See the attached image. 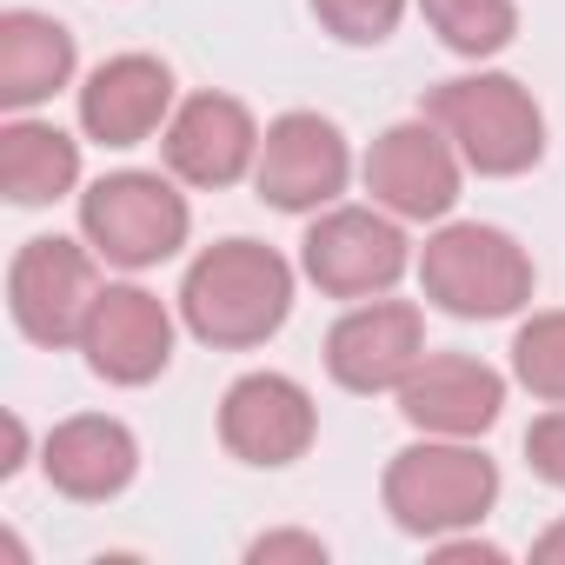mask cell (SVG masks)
Here are the masks:
<instances>
[{"instance_id":"6da1fadb","label":"cell","mask_w":565,"mask_h":565,"mask_svg":"<svg viewBox=\"0 0 565 565\" xmlns=\"http://www.w3.org/2000/svg\"><path fill=\"white\" fill-rule=\"evenodd\" d=\"M294 313V266L259 239L206 246L180 279V320L206 347H259Z\"/></svg>"},{"instance_id":"7a4b0ae2","label":"cell","mask_w":565,"mask_h":565,"mask_svg":"<svg viewBox=\"0 0 565 565\" xmlns=\"http://www.w3.org/2000/svg\"><path fill=\"white\" fill-rule=\"evenodd\" d=\"M426 120L446 127L459 160L486 180H512L545 153V114L512 74H466L426 94Z\"/></svg>"},{"instance_id":"3957f363","label":"cell","mask_w":565,"mask_h":565,"mask_svg":"<svg viewBox=\"0 0 565 565\" xmlns=\"http://www.w3.org/2000/svg\"><path fill=\"white\" fill-rule=\"evenodd\" d=\"M419 287L433 307H446L452 320H505L532 300V259L512 233L459 220L439 226L419 253Z\"/></svg>"},{"instance_id":"277c9868","label":"cell","mask_w":565,"mask_h":565,"mask_svg":"<svg viewBox=\"0 0 565 565\" xmlns=\"http://www.w3.org/2000/svg\"><path fill=\"white\" fill-rule=\"evenodd\" d=\"M380 492H386V512H393L406 532L446 539V532L479 525V519L492 512V499H499V466H492L479 446H466V439H433V433H426L419 446L393 452Z\"/></svg>"},{"instance_id":"5b68a950","label":"cell","mask_w":565,"mask_h":565,"mask_svg":"<svg viewBox=\"0 0 565 565\" xmlns=\"http://www.w3.org/2000/svg\"><path fill=\"white\" fill-rule=\"evenodd\" d=\"M81 233L107 266H160L186 246V200L160 173H107L81 193Z\"/></svg>"},{"instance_id":"8992f818","label":"cell","mask_w":565,"mask_h":565,"mask_svg":"<svg viewBox=\"0 0 565 565\" xmlns=\"http://www.w3.org/2000/svg\"><path fill=\"white\" fill-rule=\"evenodd\" d=\"M100 300V279H94V253L41 233L14 253L8 266V313L34 347H81V327Z\"/></svg>"},{"instance_id":"52a82bcc","label":"cell","mask_w":565,"mask_h":565,"mask_svg":"<svg viewBox=\"0 0 565 565\" xmlns=\"http://www.w3.org/2000/svg\"><path fill=\"white\" fill-rule=\"evenodd\" d=\"M300 266L320 294L333 300H373L386 287H399V273L413 266L406 233L393 226V213L373 206H333L307 226L300 239Z\"/></svg>"},{"instance_id":"ba28073f","label":"cell","mask_w":565,"mask_h":565,"mask_svg":"<svg viewBox=\"0 0 565 565\" xmlns=\"http://www.w3.org/2000/svg\"><path fill=\"white\" fill-rule=\"evenodd\" d=\"M347 173H353V153L327 114H279L259 140V160H253V186L279 213L333 206L347 193Z\"/></svg>"},{"instance_id":"9c48e42d","label":"cell","mask_w":565,"mask_h":565,"mask_svg":"<svg viewBox=\"0 0 565 565\" xmlns=\"http://www.w3.org/2000/svg\"><path fill=\"white\" fill-rule=\"evenodd\" d=\"M459 147L446 140V127H433L426 114L419 120H399L373 140L366 153V193L393 213V220H446L452 200H459Z\"/></svg>"},{"instance_id":"30bf717a","label":"cell","mask_w":565,"mask_h":565,"mask_svg":"<svg viewBox=\"0 0 565 565\" xmlns=\"http://www.w3.org/2000/svg\"><path fill=\"white\" fill-rule=\"evenodd\" d=\"M313 399L287 373H246L220 399V439L246 466H294L313 446Z\"/></svg>"},{"instance_id":"8fae6325","label":"cell","mask_w":565,"mask_h":565,"mask_svg":"<svg viewBox=\"0 0 565 565\" xmlns=\"http://www.w3.org/2000/svg\"><path fill=\"white\" fill-rule=\"evenodd\" d=\"M426 360V320L406 300H366L327 333V373L347 393H399V380Z\"/></svg>"},{"instance_id":"7c38bea8","label":"cell","mask_w":565,"mask_h":565,"mask_svg":"<svg viewBox=\"0 0 565 565\" xmlns=\"http://www.w3.org/2000/svg\"><path fill=\"white\" fill-rule=\"evenodd\" d=\"M81 353L107 386H147L173 360V320L147 287H100L81 327Z\"/></svg>"},{"instance_id":"4fadbf2b","label":"cell","mask_w":565,"mask_h":565,"mask_svg":"<svg viewBox=\"0 0 565 565\" xmlns=\"http://www.w3.org/2000/svg\"><path fill=\"white\" fill-rule=\"evenodd\" d=\"M505 406V380L486 360L466 353H426L406 380H399V413L406 426L433 433V439H479Z\"/></svg>"},{"instance_id":"5bb4252c","label":"cell","mask_w":565,"mask_h":565,"mask_svg":"<svg viewBox=\"0 0 565 565\" xmlns=\"http://www.w3.org/2000/svg\"><path fill=\"white\" fill-rule=\"evenodd\" d=\"M259 160V127L233 94H193L167 120V167L186 186H233Z\"/></svg>"},{"instance_id":"9a60e30c","label":"cell","mask_w":565,"mask_h":565,"mask_svg":"<svg viewBox=\"0 0 565 565\" xmlns=\"http://www.w3.org/2000/svg\"><path fill=\"white\" fill-rule=\"evenodd\" d=\"M173 114V74L153 54H114L81 87V127L100 147H140Z\"/></svg>"},{"instance_id":"2e32d148","label":"cell","mask_w":565,"mask_h":565,"mask_svg":"<svg viewBox=\"0 0 565 565\" xmlns=\"http://www.w3.org/2000/svg\"><path fill=\"white\" fill-rule=\"evenodd\" d=\"M41 466H47L54 492L94 505V499L127 492V479L140 472V446H134V433H127L120 419H107V413H81V419H61V426L47 433Z\"/></svg>"},{"instance_id":"e0dca14e","label":"cell","mask_w":565,"mask_h":565,"mask_svg":"<svg viewBox=\"0 0 565 565\" xmlns=\"http://www.w3.org/2000/svg\"><path fill=\"white\" fill-rule=\"evenodd\" d=\"M67 81H74V34L54 14H34V8L0 14V107L28 114L54 100Z\"/></svg>"},{"instance_id":"ac0fdd59","label":"cell","mask_w":565,"mask_h":565,"mask_svg":"<svg viewBox=\"0 0 565 565\" xmlns=\"http://www.w3.org/2000/svg\"><path fill=\"white\" fill-rule=\"evenodd\" d=\"M81 180V147L47 127V120H8L0 127V193L14 206H47L61 193H74Z\"/></svg>"},{"instance_id":"d6986e66","label":"cell","mask_w":565,"mask_h":565,"mask_svg":"<svg viewBox=\"0 0 565 565\" xmlns=\"http://www.w3.org/2000/svg\"><path fill=\"white\" fill-rule=\"evenodd\" d=\"M419 8H426L433 34L452 54H466V61H486V54L512 47V34H519V8H512V0H419Z\"/></svg>"},{"instance_id":"ffe728a7","label":"cell","mask_w":565,"mask_h":565,"mask_svg":"<svg viewBox=\"0 0 565 565\" xmlns=\"http://www.w3.org/2000/svg\"><path fill=\"white\" fill-rule=\"evenodd\" d=\"M512 373L525 393L565 406V313H539L512 333Z\"/></svg>"},{"instance_id":"44dd1931","label":"cell","mask_w":565,"mask_h":565,"mask_svg":"<svg viewBox=\"0 0 565 565\" xmlns=\"http://www.w3.org/2000/svg\"><path fill=\"white\" fill-rule=\"evenodd\" d=\"M313 14H320V28H327L333 41H347V47H380V41L399 28L406 0H313Z\"/></svg>"},{"instance_id":"7402d4cb","label":"cell","mask_w":565,"mask_h":565,"mask_svg":"<svg viewBox=\"0 0 565 565\" xmlns=\"http://www.w3.org/2000/svg\"><path fill=\"white\" fill-rule=\"evenodd\" d=\"M525 459H532V472H539L545 486L565 492V406H552V413L532 419V433H525Z\"/></svg>"},{"instance_id":"603a6c76","label":"cell","mask_w":565,"mask_h":565,"mask_svg":"<svg viewBox=\"0 0 565 565\" xmlns=\"http://www.w3.org/2000/svg\"><path fill=\"white\" fill-rule=\"evenodd\" d=\"M246 558H253V565H279V558L327 565V539H313V532H266V539L246 545Z\"/></svg>"},{"instance_id":"cb8c5ba5","label":"cell","mask_w":565,"mask_h":565,"mask_svg":"<svg viewBox=\"0 0 565 565\" xmlns=\"http://www.w3.org/2000/svg\"><path fill=\"white\" fill-rule=\"evenodd\" d=\"M532 558H545V565H565V519H558V525H552V532L532 545Z\"/></svg>"},{"instance_id":"d4e9b609","label":"cell","mask_w":565,"mask_h":565,"mask_svg":"<svg viewBox=\"0 0 565 565\" xmlns=\"http://www.w3.org/2000/svg\"><path fill=\"white\" fill-rule=\"evenodd\" d=\"M21 452H28V426L8 413V459H0V472H14V466H21Z\"/></svg>"}]
</instances>
